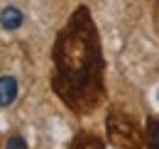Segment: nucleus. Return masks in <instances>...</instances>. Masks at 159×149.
<instances>
[{
    "label": "nucleus",
    "instance_id": "nucleus-2",
    "mask_svg": "<svg viewBox=\"0 0 159 149\" xmlns=\"http://www.w3.org/2000/svg\"><path fill=\"white\" fill-rule=\"evenodd\" d=\"M108 130H110V139L115 144H122V147H137L139 144V132L125 117H110Z\"/></svg>",
    "mask_w": 159,
    "mask_h": 149
},
{
    "label": "nucleus",
    "instance_id": "nucleus-4",
    "mask_svg": "<svg viewBox=\"0 0 159 149\" xmlns=\"http://www.w3.org/2000/svg\"><path fill=\"white\" fill-rule=\"evenodd\" d=\"M22 20H25V15H22L15 5H10V7H5V10L0 12V25H2L5 29H17L22 25Z\"/></svg>",
    "mask_w": 159,
    "mask_h": 149
},
{
    "label": "nucleus",
    "instance_id": "nucleus-6",
    "mask_svg": "<svg viewBox=\"0 0 159 149\" xmlns=\"http://www.w3.org/2000/svg\"><path fill=\"white\" fill-rule=\"evenodd\" d=\"M149 147L159 149V122H154V125L149 127Z\"/></svg>",
    "mask_w": 159,
    "mask_h": 149
},
{
    "label": "nucleus",
    "instance_id": "nucleus-1",
    "mask_svg": "<svg viewBox=\"0 0 159 149\" xmlns=\"http://www.w3.org/2000/svg\"><path fill=\"white\" fill-rule=\"evenodd\" d=\"M54 91L76 112L93 110L103 95V59L91 15L79 10L54 49Z\"/></svg>",
    "mask_w": 159,
    "mask_h": 149
},
{
    "label": "nucleus",
    "instance_id": "nucleus-5",
    "mask_svg": "<svg viewBox=\"0 0 159 149\" xmlns=\"http://www.w3.org/2000/svg\"><path fill=\"white\" fill-rule=\"evenodd\" d=\"M5 149H27V142H25V137H20V134H10L7 142H5Z\"/></svg>",
    "mask_w": 159,
    "mask_h": 149
},
{
    "label": "nucleus",
    "instance_id": "nucleus-3",
    "mask_svg": "<svg viewBox=\"0 0 159 149\" xmlns=\"http://www.w3.org/2000/svg\"><path fill=\"white\" fill-rule=\"evenodd\" d=\"M17 98V81L15 76H0V108L12 105Z\"/></svg>",
    "mask_w": 159,
    "mask_h": 149
}]
</instances>
